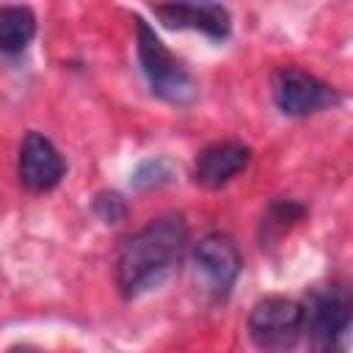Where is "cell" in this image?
<instances>
[{
  "label": "cell",
  "mask_w": 353,
  "mask_h": 353,
  "mask_svg": "<svg viewBox=\"0 0 353 353\" xmlns=\"http://www.w3.org/2000/svg\"><path fill=\"white\" fill-rule=\"evenodd\" d=\"M8 353H36V350L33 347H11Z\"/></svg>",
  "instance_id": "14"
},
{
  "label": "cell",
  "mask_w": 353,
  "mask_h": 353,
  "mask_svg": "<svg viewBox=\"0 0 353 353\" xmlns=\"http://www.w3.org/2000/svg\"><path fill=\"white\" fill-rule=\"evenodd\" d=\"M306 328V306L295 298L268 295L248 312V336L262 350H287Z\"/></svg>",
  "instance_id": "4"
},
{
  "label": "cell",
  "mask_w": 353,
  "mask_h": 353,
  "mask_svg": "<svg viewBox=\"0 0 353 353\" xmlns=\"http://www.w3.org/2000/svg\"><path fill=\"white\" fill-rule=\"evenodd\" d=\"M63 174L66 163L55 143L47 135L30 130L19 146V182L33 193H44L52 190L63 179Z\"/></svg>",
  "instance_id": "7"
},
{
  "label": "cell",
  "mask_w": 353,
  "mask_h": 353,
  "mask_svg": "<svg viewBox=\"0 0 353 353\" xmlns=\"http://www.w3.org/2000/svg\"><path fill=\"white\" fill-rule=\"evenodd\" d=\"M273 102L284 116H309L336 102V94L328 83L298 66H281L270 77Z\"/></svg>",
  "instance_id": "5"
},
{
  "label": "cell",
  "mask_w": 353,
  "mask_h": 353,
  "mask_svg": "<svg viewBox=\"0 0 353 353\" xmlns=\"http://www.w3.org/2000/svg\"><path fill=\"white\" fill-rule=\"evenodd\" d=\"M36 36V17L28 6H3L0 8V50L6 55L22 52Z\"/></svg>",
  "instance_id": "10"
},
{
  "label": "cell",
  "mask_w": 353,
  "mask_h": 353,
  "mask_svg": "<svg viewBox=\"0 0 353 353\" xmlns=\"http://www.w3.org/2000/svg\"><path fill=\"white\" fill-rule=\"evenodd\" d=\"M301 218H303V204L290 201V199H279L268 207V212L262 218V237H279Z\"/></svg>",
  "instance_id": "11"
},
{
  "label": "cell",
  "mask_w": 353,
  "mask_h": 353,
  "mask_svg": "<svg viewBox=\"0 0 353 353\" xmlns=\"http://www.w3.org/2000/svg\"><path fill=\"white\" fill-rule=\"evenodd\" d=\"M171 179H174V165H171L165 157H149V160H143V163L132 171L130 185H132L135 190H152V188L168 185Z\"/></svg>",
  "instance_id": "12"
},
{
  "label": "cell",
  "mask_w": 353,
  "mask_h": 353,
  "mask_svg": "<svg viewBox=\"0 0 353 353\" xmlns=\"http://www.w3.org/2000/svg\"><path fill=\"white\" fill-rule=\"evenodd\" d=\"M94 212H97V218H99L102 223H119V221H124V215H127V204H124V199H121L119 193L102 190V193H97V199H94Z\"/></svg>",
  "instance_id": "13"
},
{
  "label": "cell",
  "mask_w": 353,
  "mask_h": 353,
  "mask_svg": "<svg viewBox=\"0 0 353 353\" xmlns=\"http://www.w3.org/2000/svg\"><path fill=\"white\" fill-rule=\"evenodd\" d=\"M135 47L152 94L174 105H188L196 97V80L190 69L160 41V36L141 17H135Z\"/></svg>",
  "instance_id": "2"
},
{
  "label": "cell",
  "mask_w": 353,
  "mask_h": 353,
  "mask_svg": "<svg viewBox=\"0 0 353 353\" xmlns=\"http://www.w3.org/2000/svg\"><path fill=\"white\" fill-rule=\"evenodd\" d=\"M193 265L212 298H226L240 276L243 256L229 234L210 232L193 248Z\"/></svg>",
  "instance_id": "6"
},
{
  "label": "cell",
  "mask_w": 353,
  "mask_h": 353,
  "mask_svg": "<svg viewBox=\"0 0 353 353\" xmlns=\"http://www.w3.org/2000/svg\"><path fill=\"white\" fill-rule=\"evenodd\" d=\"M353 328V292L342 284L323 287L306 309L309 353H345Z\"/></svg>",
  "instance_id": "3"
},
{
  "label": "cell",
  "mask_w": 353,
  "mask_h": 353,
  "mask_svg": "<svg viewBox=\"0 0 353 353\" xmlns=\"http://www.w3.org/2000/svg\"><path fill=\"white\" fill-rule=\"evenodd\" d=\"M251 160V149L237 141H218L210 143L199 152L196 165H193V179L196 185L207 190H218L226 182H232Z\"/></svg>",
  "instance_id": "9"
},
{
  "label": "cell",
  "mask_w": 353,
  "mask_h": 353,
  "mask_svg": "<svg viewBox=\"0 0 353 353\" xmlns=\"http://www.w3.org/2000/svg\"><path fill=\"white\" fill-rule=\"evenodd\" d=\"M188 245V223L179 212H165L124 240L116 256V284L124 298L157 287L182 259Z\"/></svg>",
  "instance_id": "1"
},
{
  "label": "cell",
  "mask_w": 353,
  "mask_h": 353,
  "mask_svg": "<svg viewBox=\"0 0 353 353\" xmlns=\"http://www.w3.org/2000/svg\"><path fill=\"white\" fill-rule=\"evenodd\" d=\"M152 11L165 28L199 30L215 41L226 39L232 30V17L221 3H160Z\"/></svg>",
  "instance_id": "8"
}]
</instances>
